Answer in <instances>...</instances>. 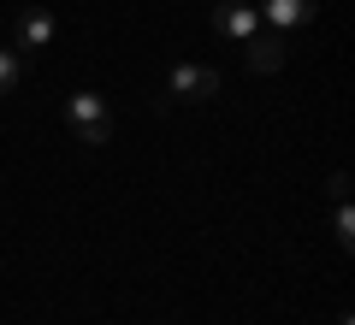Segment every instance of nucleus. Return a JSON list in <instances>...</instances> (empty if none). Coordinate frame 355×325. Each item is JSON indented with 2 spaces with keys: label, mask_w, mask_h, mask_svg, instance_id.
I'll return each mask as SVG.
<instances>
[{
  "label": "nucleus",
  "mask_w": 355,
  "mask_h": 325,
  "mask_svg": "<svg viewBox=\"0 0 355 325\" xmlns=\"http://www.w3.org/2000/svg\"><path fill=\"white\" fill-rule=\"evenodd\" d=\"M65 125H71V137L89 142V148H101V142L113 137V113H107V100L95 95V89H77V95H65Z\"/></svg>",
  "instance_id": "f257e3e1"
},
{
  "label": "nucleus",
  "mask_w": 355,
  "mask_h": 325,
  "mask_svg": "<svg viewBox=\"0 0 355 325\" xmlns=\"http://www.w3.org/2000/svg\"><path fill=\"white\" fill-rule=\"evenodd\" d=\"M214 30L231 36V42L261 36V6H254V0H219V6H214Z\"/></svg>",
  "instance_id": "f03ea898"
},
{
  "label": "nucleus",
  "mask_w": 355,
  "mask_h": 325,
  "mask_svg": "<svg viewBox=\"0 0 355 325\" xmlns=\"http://www.w3.org/2000/svg\"><path fill=\"white\" fill-rule=\"evenodd\" d=\"M166 95H178V100H214L219 95V71H214V65H172Z\"/></svg>",
  "instance_id": "7ed1b4c3"
},
{
  "label": "nucleus",
  "mask_w": 355,
  "mask_h": 325,
  "mask_svg": "<svg viewBox=\"0 0 355 325\" xmlns=\"http://www.w3.org/2000/svg\"><path fill=\"white\" fill-rule=\"evenodd\" d=\"M254 6H261V18L272 30H302L308 18L320 12V0H254Z\"/></svg>",
  "instance_id": "20e7f679"
},
{
  "label": "nucleus",
  "mask_w": 355,
  "mask_h": 325,
  "mask_svg": "<svg viewBox=\"0 0 355 325\" xmlns=\"http://www.w3.org/2000/svg\"><path fill=\"white\" fill-rule=\"evenodd\" d=\"M53 42V12L48 6H24L12 24V48H48Z\"/></svg>",
  "instance_id": "39448f33"
},
{
  "label": "nucleus",
  "mask_w": 355,
  "mask_h": 325,
  "mask_svg": "<svg viewBox=\"0 0 355 325\" xmlns=\"http://www.w3.org/2000/svg\"><path fill=\"white\" fill-rule=\"evenodd\" d=\"M243 60H249V71H279L284 60H291V42L279 36V30H272V36H249V53H243Z\"/></svg>",
  "instance_id": "423d86ee"
},
{
  "label": "nucleus",
  "mask_w": 355,
  "mask_h": 325,
  "mask_svg": "<svg viewBox=\"0 0 355 325\" xmlns=\"http://www.w3.org/2000/svg\"><path fill=\"white\" fill-rule=\"evenodd\" d=\"M18 77H24V60H18V48H0V95H12Z\"/></svg>",
  "instance_id": "0eeeda50"
},
{
  "label": "nucleus",
  "mask_w": 355,
  "mask_h": 325,
  "mask_svg": "<svg viewBox=\"0 0 355 325\" xmlns=\"http://www.w3.org/2000/svg\"><path fill=\"white\" fill-rule=\"evenodd\" d=\"M331 231H338V249H349V243H355V213H349V201H338V225H331Z\"/></svg>",
  "instance_id": "6e6552de"
}]
</instances>
